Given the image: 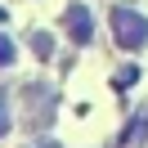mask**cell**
<instances>
[{"label":"cell","instance_id":"obj_5","mask_svg":"<svg viewBox=\"0 0 148 148\" xmlns=\"http://www.w3.org/2000/svg\"><path fill=\"white\" fill-rule=\"evenodd\" d=\"M9 130V99H5V90H0V135Z\"/></svg>","mask_w":148,"mask_h":148},{"label":"cell","instance_id":"obj_1","mask_svg":"<svg viewBox=\"0 0 148 148\" xmlns=\"http://www.w3.org/2000/svg\"><path fill=\"white\" fill-rule=\"evenodd\" d=\"M112 32H117L121 49H144L148 45V23L135 9H112Z\"/></svg>","mask_w":148,"mask_h":148},{"label":"cell","instance_id":"obj_3","mask_svg":"<svg viewBox=\"0 0 148 148\" xmlns=\"http://www.w3.org/2000/svg\"><path fill=\"white\" fill-rule=\"evenodd\" d=\"M9 63H14V40L0 36V67H9Z\"/></svg>","mask_w":148,"mask_h":148},{"label":"cell","instance_id":"obj_2","mask_svg":"<svg viewBox=\"0 0 148 148\" xmlns=\"http://www.w3.org/2000/svg\"><path fill=\"white\" fill-rule=\"evenodd\" d=\"M63 32H67L72 45H90V40H94V18H90V9H85V5H67Z\"/></svg>","mask_w":148,"mask_h":148},{"label":"cell","instance_id":"obj_4","mask_svg":"<svg viewBox=\"0 0 148 148\" xmlns=\"http://www.w3.org/2000/svg\"><path fill=\"white\" fill-rule=\"evenodd\" d=\"M32 49H36V54H49V49H54V40H49L45 32H36V36H32Z\"/></svg>","mask_w":148,"mask_h":148}]
</instances>
